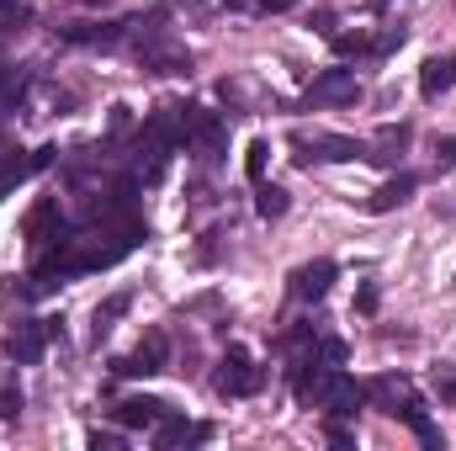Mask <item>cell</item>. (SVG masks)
I'll return each mask as SVG.
<instances>
[{
    "label": "cell",
    "mask_w": 456,
    "mask_h": 451,
    "mask_svg": "<svg viewBox=\"0 0 456 451\" xmlns=\"http://www.w3.org/2000/svg\"><path fill=\"white\" fill-rule=\"evenodd\" d=\"M80 5H96V11H102V5H112V0H80Z\"/></svg>",
    "instance_id": "obj_31"
},
{
    "label": "cell",
    "mask_w": 456,
    "mask_h": 451,
    "mask_svg": "<svg viewBox=\"0 0 456 451\" xmlns=\"http://www.w3.org/2000/svg\"><path fill=\"white\" fill-rule=\"evenodd\" d=\"M330 43H335V53H371V43H366L361 32H355V37H350V32H335Z\"/></svg>",
    "instance_id": "obj_24"
},
{
    "label": "cell",
    "mask_w": 456,
    "mask_h": 451,
    "mask_svg": "<svg viewBox=\"0 0 456 451\" xmlns=\"http://www.w3.org/2000/svg\"><path fill=\"white\" fill-rule=\"evenodd\" d=\"M59 37L75 43V48H117V43L127 37V21H75V27H64Z\"/></svg>",
    "instance_id": "obj_8"
},
{
    "label": "cell",
    "mask_w": 456,
    "mask_h": 451,
    "mask_svg": "<svg viewBox=\"0 0 456 451\" xmlns=\"http://www.w3.org/2000/svg\"><path fill=\"white\" fill-rule=\"evenodd\" d=\"M330 287H335V260H308V266L292 271V298L297 303H319Z\"/></svg>",
    "instance_id": "obj_9"
},
{
    "label": "cell",
    "mask_w": 456,
    "mask_h": 451,
    "mask_svg": "<svg viewBox=\"0 0 456 451\" xmlns=\"http://www.w3.org/2000/svg\"><path fill=\"white\" fill-rule=\"evenodd\" d=\"M133 53H138V64H143L149 75H191V53H186L175 37H159V43H138Z\"/></svg>",
    "instance_id": "obj_6"
},
{
    "label": "cell",
    "mask_w": 456,
    "mask_h": 451,
    "mask_svg": "<svg viewBox=\"0 0 456 451\" xmlns=\"http://www.w3.org/2000/svg\"><path fill=\"white\" fill-rule=\"evenodd\" d=\"M186 5H191V11H202V5H208V0H186Z\"/></svg>",
    "instance_id": "obj_32"
},
{
    "label": "cell",
    "mask_w": 456,
    "mask_h": 451,
    "mask_svg": "<svg viewBox=\"0 0 456 451\" xmlns=\"http://www.w3.org/2000/svg\"><path fill=\"white\" fill-rule=\"evenodd\" d=\"M228 11H265V0H224Z\"/></svg>",
    "instance_id": "obj_29"
},
{
    "label": "cell",
    "mask_w": 456,
    "mask_h": 451,
    "mask_svg": "<svg viewBox=\"0 0 456 451\" xmlns=\"http://www.w3.org/2000/svg\"><path fill=\"white\" fill-rule=\"evenodd\" d=\"M436 160H441V165H456V138H441V144H436Z\"/></svg>",
    "instance_id": "obj_28"
},
{
    "label": "cell",
    "mask_w": 456,
    "mask_h": 451,
    "mask_svg": "<svg viewBox=\"0 0 456 451\" xmlns=\"http://www.w3.org/2000/svg\"><path fill=\"white\" fill-rule=\"evenodd\" d=\"M355 96H361L355 70H324V75L308 86V107H350Z\"/></svg>",
    "instance_id": "obj_7"
},
{
    "label": "cell",
    "mask_w": 456,
    "mask_h": 451,
    "mask_svg": "<svg viewBox=\"0 0 456 451\" xmlns=\"http://www.w3.org/2000/svg\"><path fill=\"white\" fill-rule=\"evenodd\" d=\"M117 425H127V430H154L165 414H170V404H159V398H149V393H133V398H122L112 409Z\"/></svg>",
    "instance_id": "obj_10"
},
{
    "label": "cell",
    "mask_w": 456,
    "mask_h": 451,
    "mask_svg": "<svg viewBox=\"0 0 456 451\" xmlns=\"http://www.w3.org/2000/svg\"><path fill=\"white\" fill-rule=\"evenodd\" d=\"M409 138H414L409 122H387V127H377V138L366 144V165H398V154L409 149Z\"/></svg>",
    "instance_id": "obj_11"
},
{
    "label": "cell",
    "mask_w": 456,
    "mask_h": 451,
    "mask_svg": "<svg viewBox=\"0 0 456 451\" xmlns=\"http://www.w3.org/2000/svg\"><path fill=\"white\" fill-rule=\"evenodd\" d=\"M255 208H260V218H281V213H287V192L260 181V192H255Z\"/></svg>",
    "instance_id": "obj_21"
},
{
    "label": "cell",
    "mask_w": 456,
    "mask_h": 451,
    "mask_svg": "<svg viewBox=\"0 0 456 451\" xmlns=\"http://www.w3.org/2000/svg\"><path fill=\"white\" fill-rule=\"evenodd\" d=\"M21 414V382H16V372H5L0 377V420H16Z\"/></svg>",
    "instance_id": "obj_22"
},
{
    "label": "cell",
    "mask_w": 456,
    "mask_h": 451,
    "mask_svg": "<svg viewBox=\"0 0 456 451\" xmlns=\"http://www.w3.org/2000/svg\"><path fill=\"white\" fill-rule=\"evenodd\" d=\"M69 228H64V213H59V197H37L32 208H27V218H21V239H27V250L37 255V250H48V244H59Z\"/></svg>",
    "instance_id": "obj_4"
},
{
    "label": "cell",
    "mask_w": 456,
    "mask_h": 451,
    "mask_svg": "<svg viewBox=\"0 0 456 451\" xmlns=\"http://www.w3.org/2000/svg\"><path fill=\"white\" fill-rule=\"evenodd\" d=\"M175 117H181V144H186V154H197V165L202 170H213L218 160H224L228 149V122L218 112H202V107H175Z\"/></svg>",
    "instance_id": "obj_1"
},
{
    "label": "cell",
    "mask_w": 456,
    "mask_h": 451,
    "mask_svg": "<svg viewBox=\"0 0 456 451\" xmlns=\"http://www.w3.org/2000/svg\"><path fill=\"white\" fill-rule=\"evenodd\" d=\"M122 314H127V292H117V298H107V303H102V308L91 314V340L102 345V340L112 335V324L122 319Z\"/></svg>",
    "instance_id": "obj_19"
},
{
    "label": "cell",
    "mask_w": 456,
    "mask_h": 451,
    "mask_svg": "<svg viewBox=\"0 0 456 451\" xmlns=\"http://www.w3.org/2000/svg\"><path fill=\"white\" fill-rule=\"evenodd\" d=\"M414 186H419V181H414V176L403 170V176H393V181H382V186L371 192V202H366V208H371V213H393V208H403V202L414 197Z\"/></svg>",
    "instance_id": "obj_15"
},
{
    "label": "cell",
    "mask_w": 456,
    "mask_h": 451,
    "mask_svg": "<svg viewBox=\"0 0 456 451\" xmlns=\"http://www.w3.org/2000/svg\"><path fill=\"white\" fill-rule=\"evenodd\" d=\"M314 345H319V361H335V366L345 361V340H314Z\"/></svg>",
    "instance_id": "obj_25"
},
{
    "label": "cell",
    "mask_w": 456,
    "mask_h": 451,
    "mask_svg": "<svg viewBox=\"0 0 456 451\" xmlns=\"http://www.w3.org/2000/svg\"><path fill=\"white\" fill-rule=\"evenodd\" d=\"M361 393H366V398H371L377 409H387V414H393V409H398V404H403V398H409L414 388H409V377H393V372H387V377H371V382H366Z\"/></svg>",
    "instance_id": "obj_16"
},
{
    "label": "cell",
    "mask_w": 456,
    "mask_h": 451,
    "mask_svg": "<svg viewBox=\"0 0 456 451\" xmlns=\"http://www.w3.org/2000/svg\"><path fill=\"white\" fill-rule=\"evenodd\" d=\"M91 447H96V451H112V447H122V441H117V436H102V430H96V436H91Z\"/></svg>",
    "instance_id": "obj_30"
},
{
    "label": "cell",
    "mask_w": 456,
    "mask_h": 451,
    "mask_svg": "<svg viewBox=\"0 0 456 451\" xmlns=\"http://www.w3.org/2000/svg\"><path fill=\"white\" fill-rule=\"evenodd\" d=\"M355 308H361V314H377V287H371V282L355 292Z\"/></svg>",
    "instance_id": "obj_26"
},
{
    "label": "cell",
    "mask_w": 456,
    "mask_h": 451,
    "mask_svg": "<svg viewBox=\"0 0 456 451\" xmlns=\"http://www.w3.org/2000/svg\"><path fill=\"white\" fill-rule=\"evenodd\" d=\"M32 176H37V160L21 154V149H5V154H0V202H5L21 181H32Z\"/></svg>",
    "instance_id": "obj_14"
},
{
    "label": "cell",
    "mask_w": 456,
    "mask_h": 451,
    "mask_svg": "<svg viewBox=\"0 0 456 451\" xmlns=\"http://www.w3.org/2000/svg\"><path fill=\"white\" fill-rule=\"evenodd\" d=\"M265 154H271V144H265V138H255V144H249V154H244V170H249V181H255V186L265 181Z\"/></svg>",
    "instance_id": "obj_23"
},
{
    "label": "cell",
    "mask_w": 456,
    "mask_h": 451,
    "mask_svg": "<svg viewBox=\"0 0 456 451\" xmlns=\"http://www.w3.org/2000/svg\"><path fill=\"white\" fill-rule=\"evenodd\" d=\"M21 96H27V70L0 64V112H5V107H16Z\"/></svg>",
    "instance_id": "obj_20"
},
{
    "label": "cell",
    "mask_w": 456,
    "mask_h": 451,
    "mask_svg": "<svg viewBox=\"0 0 456 451\" xmlns=\"http://www.w3.org/2000/svg\"><path fill=\"white\" fill-rule=\"evenodd\" d=\"M452 86H456V59H425V70H419V96H425V102H441Z\"/></svg>",
    "instance_id": "obj_13"
},
{
    "label": "cell",
    "mask_w": 456,
    "mask_h": 451,
    "mask_svg": "<svg viewBox=\"0 0 456 451\" xmlns=\"http://www.w3.org/2000/svg\"><path fill=\"white\" fill-rule=\"evenodd\" d=\"M265 388V366H255V356L244 345H228L224 366H218V393L224 398H255Z\"/></svg>",
    "instance_id": "obj_2"
},
{
    "label": "cell",
    "mask_w": 456,
    "mask_h": 451,
    "mask_svg": "<svg viewBox=\"0 0 456 451\" xmlns=\"http://www.w3.org/2000/svg\"><path fill=\"white\" fill-rule=\"evenodd\" d=\"M208 436H213L208 425H186V420H170V414L154 425V447H165V451L170 447H191V441H208Z\"/></svg>",
    "instance_id": "obj_17"
},
{
    "label": "cell",
    "mask_w": 456,
    "mask_h": 451,
    "mask_svg": "<svg viewBox=\"0 0 456 451\" xmlns=\"http://www.w3.org/2000/svg\"><path fill=\"white\" fill-rule=\"evenodd\" d=\"M330 441H335V447H355V436L345 430L340 420H330Z\"/></svg>",
    "instance_id": "obj_27"
},
{
    "label": "cell",
    "mask_w": 456,
    "mask_h": 451,
    "mask_svg": "<svg viewBox=\"0 0 456 451\" xmlns=\"http://www.w3.org/2000/svg\"><path fill=\"white\" fill-rule=\"evenodd\" d=\"M393 414H398V420H403V425H409V430H414V436L425 441V447H441V430L430 425V414H425V404H419L414 393H409V398H403V404H398Z\"/></svg>",
    "instance_id": "obj_18"
},
{
    "label": "cell",
    "mask_w": 456,
    "mask_h": 451,
    "mask_svg": "<svg viewBox=\"0 0 456 451\" xmlns=\"http://www.w3.org/2000/svg\"><path fill=\"white\" fill-rule=\"evenodd\" d=\"M165 356H170V340H165V330H149L138 350L117 356L112 372H117V377H154V372H165Z\"/></svg>",
    "instance_id": "obj_5"
},
{
    "label": "cell",
    "mask_w": 456,
    "mask_h": 451,
    "mask_svg": "<svg viewBox=\"0 0 456 451\" xmlns=\"http://www.w3.org/2000/svg\"><path fill=\"white\" fill-rule=\"evenodd\" d=\"M43 350H48V330H43V324H16V330L5 335V356H11L16 366H37Z\"/></svg>",
    "instance_id": "obj_12"
},
{
    "label": "cell",
    "mask_w": 456,
    "mask_h": 451,
    "mask_svg": "<svg viewBox=\"0 0 456 451\" xmlns=\"http://www.w3.org/2000/svg\"><path fill=\"white\" fill-rule=\"evenodd\" d=\"M292 149L297 160H324V165H345V160H366V144L361 138H345V133H292Z\"/></svg>",
    "instance_id": "obj_3"
}]
</instances>
